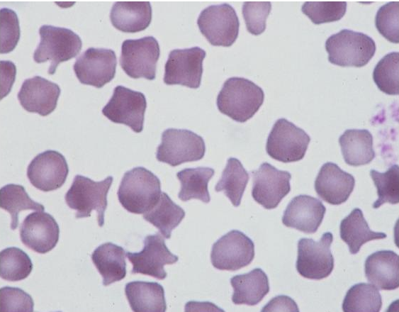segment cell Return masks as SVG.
I'll return each instance as SVG.
<instances>
[{"mask_svg": "<svg viewBox=\"0 0 399 312\" xmlns=\"http://www.w3.org/2000/svg\"><path fill=\"white\" fill-rule=\"evenodd\" d=\"M264 99L262 89L243 77H230L223 84L216 100L220 113L244 123L259 109Z\"/></svg>", "mask_w": 399, "mask_h": 312, "instance_id": "1", "label": "cell"}, {"mask_svg": "<svg viewBox=\"0 0 399 312\" xmlns=\"http://www.w3.org/2000/svg\"><path fill=\"white\" fill-rule=\"evenodd\" d=\"M161 194L159 178L142 167L125 172L117 192L122 206L135 214L149 211L157 204Z\"/></svg>", "mask_w": 399, "mask_h": 312, "instance_id": "2", "label": "cell"}, {"mask_svg": "<svg viewBox=\"0 0 399 312\" xmlns=\"http://www.w3.org/2000/svg\"><path fill=\"white\" fill-rule=\"evenodd\" d=\"M113 180L112 176H108L100 182L80 174L74 177L64 199L67 206L77 211V218L89 217L91 211H96L99 225L102 227L104 225L107 194Z\"/></svg>", "mask_w": 399, "mask_h": 312, "instance_id": "3", "label": "cell"}, {"mask_svg": "<svg viewBox=\"0 0 399 312\" xmlns=\"http://www.w3.org/2000/svg\"><path fill=\"white\" fill-rule=\"evenodd\" d=\"M40 43L33 53L37 63L50 61L49 74H54L60 63L67 61L80 52L82 42L71 29L43 25L39 28Z\"/></svg>", "mask_w": 399, "mask_h": 312, "instance_id": "4", "label": "cell"}, {"mask_svg": "<svg viewBox=\"0 0 399 312\" xmlns=\"http://www.w3.org/2000/svg\"><path fill=\"white\" fill-rule=\"evenodd\" d=\"M325 48L330 63L341 67H361L373 57L376 46L366 34L343 29L327 39Z\"/></svg>", "mask_w": 399, "mask_h": 312, "instance_id": "5", "label": "cell"}, {"mask_svg": "<svg viewBox=\"0 0 399 312\" xmlns=\"http://www.w3.org/2000/svg\"><path fill=\"white\" fill-rule=\"evenodd\" d=\"M206 152L203 138L186 129L168 128L162 134L156 158L176 167L182 163L201 160Z\"/></svg>", "mask_w": 399, "mask_h": 312, "instance_id": "6", "label": "cell"}, {"mask_svg": "<svg viewBox=\"0 0 399 312\" xmlns=\"http://www.w3.org/2000/svg\"><path fill=\"white\" fill-rule=\"evenodd\" d=\"M310 141V136L303 129L286 118H279L267 138L266 151L279 162H297L304 157Z\"/></svg>", "mask_w": 399, "mask_h": 312, "instance_id": "7", "label": "cell"}, {"mask_svg": "<svg viewBox=\"0 0 399 312\" xmlns=\"http://www.w3.org/2000/svg\"><path fill=\"white\" fill-rule=\"evenodd\" d=\"M160 55L158 41L153 36L125 40L121 46L120 65L129 77L153 80Z\"/></svg>", "mask_w": 399, "mask_h": 312, "instance_id": "8", "label": "cell"}, {"mask_svg": "<svg viewBox=\"0 0 399 312\" xmlns=\"http://www.w3.org/2000/svg\"><path fill=\"white\" fill-rule=\"evenodd\" d=\"M333 235L330 232L322 234L318 241L311 238H300L298 243V257L296 267L303 277L322 279L334 269V257L330 247Z\"/></svg>", "mask_w": 399, "mask_h": 312, "instance_id": "9", "label": "cell"}, {"mask_svg": "<svg viewBox=\"0 0 399 312\" xmlns=\"http://www.w3.org/2000/svg\"><path fill=\"white\" fill-rule=\"evenodd\" d=\"M197 24L201 33L214 46H231L238 36L239 19L234 8L228 4L204 9Z\"/></svg>", "mask_w": 399, "mask_h": 312, "instance_id": "10", "label": "cell"}, {"mask_svg": "<svg viewBox=\"0 0 399 312\" xmlns=\"http://www.w3.org/2000/svg\"><path fill=\"white\" fill-rule=\"evenodd\" d=\"M146 108L144 94L118 85L102 108V113L112 122L124 124L134 132L140 133L143 129Z\"/></svg>", "mask_w": 399, "mask_h": 312, "instance_id": "11", "label": "cell"}, {"mask_svg": "<svg viewBox=\"0 0 399 312\" xmlns=\"http://www.w3.org/2000/svg\"><path fill=\"white\" fill-rule=\"evenodd\" d=\"M254 257V244L245 233L232 230L220 238L210 253L213 266L220 270L236 271L249 264Z\"/></svg>", "mask_w": 399, "mask_h": 312, "instance_id": "12", "label": "cell"}, {"mask_svg": "<svg viewBox=\"0 0 399 312\" xmlns=\"http://www.w3.org/2000/svg\"><path fill=\"white\" fill-rule=\"evenodd\" d=\"M206 51L199 47L170 51L164 65V82L191 89L201 85Z\"/></svg>", "mask_w": 399, "mask_h": 312, "instance_id": "13", "label": "cell"}, {"mask_svg": "<svg viewBox=\"0 0 399 312\" xmlns=\"http://www.w3.org/2000/svg\"><path fill=\"white\" fill-rule=\"evenodd\" d=\"M116 65L113 50L89 48L77 58L73 69L82 84L101 88L114 78Z\"/></svg>", "mask_w": 399, "mask_h": 312, "instance_id": "14", "label": "cell"}, {"mask_svg": "<svg viewBox=\"0 0 399 312\" xmlns=\"http://www.w3.org/2000/svg\"><path fill=\"white\" fill-rule=\"evenodd\" d=\"M126 255L133 264V274H142L158 279H164L167 276L164 265L174 264L179 260L178 256L167 248L159 233L145 238L144 247L141 251L126 252Z\"/></svg>", "mask_w": 399, "mask_h": 312, "instance_id": "15", "label": "cell"}, {"mask_svg": "<svg viewBox=\"0 0 399 312\" xmlns=\"http://www.w3.org/2000/svg\"><path fill=\"white\" fill-rule=\"evenodd\" d=\"M252 175V196L266 209L276 208L291 191V174L288 171L276 169L268 162L262 163L257 170H253Z\"/></svg>", "mask_w": 399, "mask_h": 312, "instance_id": "16", "label": "cell"}, {"mask_svg": "<svg viewBox=\"0 0 399 312\" xmlns=\"http://www.w3.org/2000/svg\"><path fill=\"white\" fill-rule=\"evenodd\" d=\"M69 167L62 154L52 150L37 155L27 168V177L31 184L43 191L60 188L65 182Z\"/></svg>", "mask_w": 399, "mask_h": 312, "instance_id": "17", "label": "cell"}, {"mask_svg": "<svg viewBox=\"0 0 399 312\" xmlns=\"http://www.w3.org/2000/svg\"><path fill=\"white\" fill-rule=\"evenodd\" d=\"M60 228L50 213L39 211L28 214L20 228L23 245L40 254L52 250L58 243Z\"/></svg>", "mask_w": 399, "mask_h": 312, "instance_id": "18", "label": "cell"}, {"mask_svg": "<svg viewBox=\"0 0 399 312\" xmlns=\"http://www.w3.org/2000/svg\"><path fill=\"white\" fill-rule=\"evenodd\" d=\"M60 92L58 84L35 76L24 80L17 97L26 111L45 116L55 109Z\"/></svg>", "mask_w": 399, "mask_h": 312, "instance_id": "19", "label": "cell"}, {"mask_svg": "<svg viewBox=\"0 0 399 312\" xmlns=\"http://www.w3.org/2000/svg\"><path fill=\"white\" fill-rule=\"evenodd\" d=\"M354 186V176L331 162L322 165L315 181V189L318 196L332 205L344 203Z\"/></svg>", "mask_w": 399, "mask_h": 312, "instance_id": "20", "label": "cell"}, {"mask_svg": "<svg viewBox=\"0 0 399 312\" xmlns=\"http://www.w3.org/2000/svg\"><path fill=\"white\" fill-rule=\"evenodd\" d=\"M326 208L317 198L308 195L295 196L283 212L282 223L305 233H315L322 222Z\"/></svg>", "mask_w": 399, "mask_h": 312, "instance_id": "21", "label": "cell"}, {"mask_svg": "<svg viewBox=\"0 0 399 312\" xmlns=\"http://www.w3.org/2000/svg\"><path fill=\"white\" fill-rule=\"evenodd\" d=\"M365 275L378 289L394 290L399 286V257L393 251H377L367 257Z\"/></svg>", "mask_w": 399, "mask_h": 312, "instance_id": "22", "label": "cell"}, {"mask_svg": "<svg viewBox=\"0 0 399 312\" xmlns=\"http://www.w3.org/2000/svg\"><path fill=\"white\" fill-rule=\"evenodd\" d=\"M110 19L122 32L142 31L151 23L152 6L149 1H117L111 8Z\"/></svg>", "mask_w": 399, "mask_h": 312, "instance_id": "23", "label": "cell"}, {"mask_svg": "<svg viewBox=\"0 0 399 312\" xmlns=\"http://www.w3.org/2000/svg\"><path fill=\"white\" fill-rule=\"evenodd\" d=\"M126 252L114 243L100 245L91 254V260L102 277L105 286L124 279L126 276Z\"/></svg>", "mask_w": 399, "mask_h": 312, "instance_id": "24", "label": "cell"}, {"mask_svg": "<svg viewBox=\"0 0 399 312\" xmlns=\"http://www.w3.org/2000/svg\"><path fill=\"white\" fill-rule=\"evenodd\" d=\"M230 284L233 289L232 301L235 304L257 305L269 291L268 277L260 268L232 277Z\"/></svg>", "mask_w": 399, "mask_h": 312, "instance_id": "25", "label": "cell"}, {"mask_svg": "<svg viewBox=\"0 0 399 312\" xmlns=\"http://www.w3.org/2000/svg\"><path fill=\"white\" fill-rule=\"evenodd\" d=\"M125 294L135 312H164L167 310L164 290L157 282H128L125 286Z\"/></svg>", "mask_w": 399, "mask_h": 312, "instance_id": "26", "label": "cell"}, {"mask_svg": "<svg viewBox=\"0 0 399 312\" xmlns=\"http://www.w3.org/2000/svg\"><path fill=\"white\" fill-rule=\"evenodd\" d=\"M344 162L351 166L370 163L376 154L373 148V136L366 129H348L339 138Z\"/></svg>", "mask_w": 399, "mask_h": 312, "instance_id": "27", "label": "cell"}, {"mask_svg": "<svg viewBox=\"0 0 399 312\" xmlns=\"http://www.w3.org/2000/svg\"><path fill=\"white\" fill-rule=\"evenodd\" d=\"M341 239L347 243L351 254L355 255L360 251L361 246L371 240L384 239L386 234L371 230L364 217L362 211L356 208L340 223Z\"/></svg>", "mask_w": 399, "mask_h": 312, "instance_id": "28", "label": "cell"}, {"mask_svg": "<svg viewBox=\"0 0 399 312\" xmlns=\"http://www.w3.org/2000/svg\"><path fill=\"white\" fill-rule=\"evenodd\" d=\"M185 214L184 210L175 204L167 194L162 192L157 204L144 213L142 218L155 226L164 238L169 239Z\"/></svg>", "mask_w": 399, "mask_h": 312, "instance_id": "29", "label": "cell"}, {"mask_svg": "<svg viewBox=\"0 0 399 312\" xmlns=\"http://www.w3.org/2000/svg\"><path fill=\"white\" fill-rule=\"evenodd\" d=\"M215 174L210 167H196L184 169L176 173L181 183L179 198L183 201L196 199L203 203H209L208 182Z\"/></svg>", "mask_w": 399, "mask_h": 312, "instance_id": "30", "label": "cell"}, {"mask_svg": "<svg viewBox=\"0 0 399 312\" xmlns=\"http://www.w3.org/2000/svg\"><path fill=\"white\" fill-rule=\"evenodd\" d=\"M249 176L241 162L235 157L227 160L221 177L215 184L217 192L223 191L235 207L240 206Z\"/></svg>", "mask_w": 399, "mask_h": 312, "instance_id": "31", "label": "cell"}, {"mask_svg": "<svg viewBox=\"0 0 399 312\" xmlns=\"http://www.w3.org/2000/svg\"><path fill=\"white\" fill-rule=\"evenodd\" d=\"M1 208L11 214V228L18 225V214L23 210H45L43 204L30 198L25 188L20 184H9L1 188Z\"/></svg>", "mask_w": 399, "mask_h": 312, "instance_id": "32", "label": "cell"}, {"mask_svg": "<svg viewBox=\"0 0 399 312\" xmlns=\"http://www.w3.org/2000/svg\"><path fill=\"white\" fill-rule=\"evenodd\" d=\"M381 307L382 299L378 289L363 282L352 286L342 303L344 312H378Z\"/></svg>", "mask_w": 399, "mask_h": 312, "instance_id": "33", "label": "cell"}, {"mask_svg": "<svg viewBox=\"0 0 399 312\" xmlns=\"http://www.w3.org/2000/svg\"><path fill=\"white\" fill-rule=\"evenodd\" d=\"M33 267L30 257L18 247H9L0 252V276L4 280L21 281L28 277Z\"/></svg>", "mask_w": 399, "mask_h": 312, "instance_id": "34", "label": "cell"}, {"mask_svg": "<svg viewBox=\"0 0 399 312\" xmlns=\"http://www.w3.org/2000/svg\"><path fill=\"white\" fill-rule=\"evenodd\" d=\"M399 53L391 52L378 61L373 72V79L381 91L389 95L399 94Z\"/></svg>", "mask_w": 399, "mask_h": 312, "instance_id": "35", "label": "cell"}, {"mask_svg": "<svg viewBox=\"0 0 399 312\" xmlns=\"http://www.w3.org/2000/svg\"><path fill=\"white\" fill-rule=\"evenodd\" d=\"M398 165H392L385 172L371 169L370 175L377 189L378 199L373 204L378 208L385 203L397 204L399 202Z\"/></svg>", "mask_w": 399, "mask_h": 312, "instance_id": "36", "label": "cell"}, {"mask_svg": "<svg viewBox=\"0 0 399 312\" xmlns=\"http://www.w3.org/2000/svg\"><path fill=\"white\" fill-rule=\"evenodd\" d=\"M345 1H306L302 12L315 24H321L340 20L346 13Z\"/></svg>", "mask_w": 399, "mask_h": 312, "instance_id": "37", "label": "cell"}, {"mask_svg": "<svg viewBox=\"0 0 399 312\" xmlns=\"http://www.w3.org/2000/svg\"><path fill=\"white\" fill-rule=\"evenodd\" d=\"M398 1H390L381 6L375 17V25L379 32L388 41L399 43Z\"/></svg>", "mask_w": 399, "mask_h": 312, "instance_id": "38", "label": "cell"}, {"mask_svg": "<svg viewBox=\"0 0 399 312\" xmlns=\"http://www.w3.org/2000/svg\"><path fill=\"white\" fill-rule=\"evenodd\" d=\"M1 45L0 53H9L14 50L20 39V26L16 13L8 8L0 10Z\"/></svg>", "mask_w": 399, "mask_h": 312, "instance_id": "39", "label": "cell"}, {"mask_svg": "<svg viewBox=\"0 0 399 312\" xmlns=\"http://www.w3.org/2000/svg\"><path fill=\"white\" fill-rule=\"evenodd\" d=\"M271 10L269 1L244 2L242 11L248 32L254 35L262 33L266 29V18Z\"/></svg>", "mask_w": 399, "mask_h": 312, "instance_id": "40", "label": "cell"}, {"mask_svg": "<svg viewBox=\"0 0 399 312\" xmlns=\"http://www.w3.org/2000/svg\"><path fill=\"white\" fill-rule=\"evenodd\" d=\"M1 312H33L34 302L30 294L21 289L4 286L0 289Z\"/></svg>", "mask_w": 399, "mask_h": 312, "instance_id": "41", "label": "cell"}, {"mask_svg": "<svg viewBox=\"0 0 399 312\" xmlns=\"http://www.w3.org/2000/svg\"><path fill=\"white\" fill-rule=\"evenodd\" d=\"M1 99L11 90L16 76V66L11 61L1 60Z\"/></svg>", "mask_w": 399, "mask_h": 312, "instance_id": "42", "label": "cell"}, {"mask_svg": "<svg viewBox=\"0 0 399 312\" xmlns=\"http://www.w3.org/2000/svg\"><path fill=\"white\" fill-rule=\"evenodd\" d=\"M261 311L298 312L299 309L296 303L291 298L281 295L272 299L265 306H264Z\"/></svg>", "mask_w": 399, "mask_h": 312, "instance_id": "43", "label": "cell"}, {"mask_svg": "<svg viewBox=\"0 0 399 312\" xmlns=\"http://www.w3.org/2000/svg\"><path fill=\"white\" fill-rule=\"evenodd\" d=\"M200 309H209L210 311H213V309H214L215 311H223L217 307L213 303L210 302L189 301L186 303L185 306L186 311H200Z\"/></svg>", "mask_w": 399, "mask_h": 312, "instance_id": "44", "label": "cell"}]
</instances>
